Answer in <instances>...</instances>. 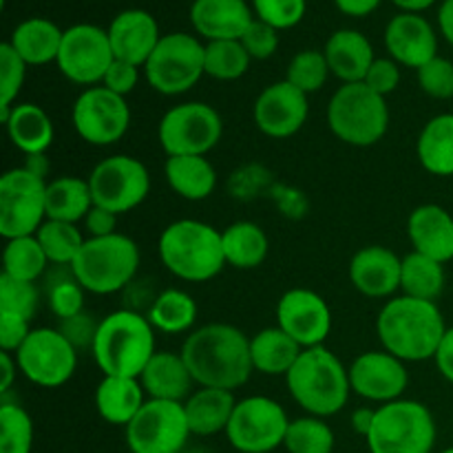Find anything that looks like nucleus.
<instances>
[{"instance_id":"nucleus-9","label":"nucleus","mask_w":453,"mask_h":453,"mask_svg":"<svg viewBox=\"0 0 453 453\" xmlns=\"http://www.w3.org/2000/svg\"><path fill=\"white\" fill-rule=\"evenodd\" d=\"M206 75V44L195 35L177 31L162 35L144 65V78L162 96L188 93Z\"/></svg>"},{"instance_id":"nucleus-18","label":"nucleus","mask_w":453,"mask_h":453,"mask_svg":"<svg viewBox=\"0 0 453 453\" xmlns=\"http://www.w3.org/2000/svg\"><path fill=\"white\" fill-rule=\"evenodd\" d=\"M348 370L352 392L363 401L376 403L379 407L401 401L410 385L405 361L385 349H370V352L358 354Z\"/></svg>"},{"instance_id":"nucleus-49","label":"nucleus","mask_w":453,"mask_h":453,"mask_svg":"<svg viewBox=\"0 0 453 453\" xmlns=\"http://www.w3.org/2000/svg\"><path fill=\"white\" fill-rule=\"evenodd\" d=\"M84 295H87V290L75 281L73 274L60 279V281H56L49 288V310H51L60 321L78 317V314L84 312Z\"/></svg>"},{"instance_id":"nucleus-43","label":"nucleus","mask_w":453,"mask_h":453,"mask_svg":"<svg viewBox=\"0 0 453 453\" xmlns=\"http://www.w3.org/2000/svg\"><path fill=\"white\" fill-rule=\"evenodd\" d=\"M34 420L18 403L0 405V453L34 451Z\"/></svg>"},{"instance_id":"nucleus-36","label":"nucleus","mask_w":453,"mask_h":453,"mask_svg":"<svg viewBox=\"0 0 453 453\" xmlns=\"http://www.w3.org/2000/svg\"><path fill=\"white\" fill-rule=\"evenodd\" d=\"M93 208V195L88 180L62 175L47 181V219L82 224Z\"/></svg>"},{"instance_id":"nucleus-11","label":"nucleus","mask_w":453,"mask_h":453,"mask_svg":"<svg viewBox=\"0 0 453 453\" xmlns=\"http://www.w3.org/2000/svg\"><path fill=\"white\" fill-rule=\"evenodd\" d=\"M93 206L106 208L115 215H127L146 202L150 193V173L144 162L133 155H111L93 166L87 177Z\"/></svg>"},{"instance_id":"nucleus-6","label":"nucleus","mask_w":453,"mask_h":453,"mask_svg":"<svg viewBox=\"0 0 453 453\" xmlns=\"http://www.w3.org/2000/svg\"><path fill=\"white\" fill-rule=\"evenodd\" d=\"M326 119L336 140L354 149H367L388 135V97L372 91L365 82L341 84L327 102Z\"/></svg>"},{"instance_id":"nucleus-62","label":"nucleus","mask_w":453,"mask_h":453,"mask_svg":"<svg viewBox=\"0 0 453 453\" xmlns=\"http://www.w3.org/2000/svg\"><path fill=\"white\" fill-rule=\"evenodd\" d=\"M392 3L396 4V7H401L405 13H420L425 12V9L432 7L436 0H392Z\"/></svg>"},{"instance_id":"nucleus-27","label":"nucleus","mask_w":453,"mask_h":453,"mask_svg":"<svg viewBox=\"0 0 453 453\" xmlns=\"http://www.w3.org/2000/svg\"><path fill=\"white\" fill-rule=\"evenodd\" d=\"M7 135L18 150L29 155L47 153L56 140V127L42 106L34 102L13 104L9 111H0Z\"/></svg>"},{"instance_id":"nucleus-26","label":"nucleus","mask_w":453,"mask_h":453,"mask_svg":"<svg viewBox=\"0 0 453 453\" xmlns=\"http://www.w3.org/2000/svg\"><path fill=\"white\" fill-rule=\"evenodd\" d=\"M146 398L153 401L186 403L195 392V379L181 352L157 349L140 376Z\"/></svg>"},{"instance_id":"nucleus-39","label":"nucleus","mask_w":453,"mask_h":453,"mask_svg":"<svg viewBox=\"0 0 453 453\" xmlns=\"http://www.w3.org/2000/svg\"><path fill=\"white\" fill-rule=\"evenodd\" d=\"M49 259L35 234L7 239L3 250V274L18 281L35 283L44 274Z\"/></svg>"},{"instance_id":"nucleus-40","label":"nucleus","mask_w":453,"mask_h":453,"mask_svg":"<svg viewBox=\"0 0 453 453\" xmlns=\"http://www.w3.org/2000/svg\"><path fill=\"white\" fill-rule=\"evenodd\" d=\"M49 264L56 265H73L75 257L82 250L87 237L82 234L78 224H66V221L47 219L35 233Z\"/></svg>"},{"instance_id":"nucleus-29","label":"nucleus","mask_w":453,"mask_h":453,"mask_svg":"<svg viewBox=\"0 0 453 453\" xmlns=\"http://www.w3.org/2000/svg\"><path fill=\"white\" fill-rule=\"evenodd\" d=\"M146 398L140 379H124V376H102L96 389V410L104 423L113 427H127L140 410Z\"/></svg>"},{"instance_id":"nucleus-33","label":"nucleus","mask_w":453,"mask_h":453,"mask_svg":"<svg viewBox=\"0 0 453 453\" xmlns=\"http://www.w3.org/2000/svg\"><path fill=\"white\" fill-rule=\"evenodd\" d=\"M301 352H303V348L279 326L264 327L255 336H250L252 367L259 374L286 379Z\"/></svg>"},{"instance_id":"nucleus-61","label":"nucleus","mask_w":453,"mask_h":453,"mask_svg":"<svg viewBox=\"0 0 453 453\" xmlns=\"http://www.w3.org/2000/svg\"><path fill=\"white\" fill-rule=\"evenodd\" d=\"M25 168H27V171L34 173V175H38V177H42V180H47V175H49V159H47V153L29 155V157H27Z\"/></svg>"},{"instance_id":"nucleus-25","label":"nucleus","mask_w":453,"mask_h":453,"mask_svg":"<svg viewBox=\"0 0 453 453\" xmlns=\"http://www.w3.org/2000/svg\"><path fill=\"white\" fill-rule=\"evenodd\" d=\"M252 12L246 0H195L190 22L208 42L212 40H242L252 25Z\"/></svg>"},{"instance_id":"nucleus-24","label":"nucleus","mask_w":453,"mask_h":453,"mask_svg":"<svg viewBox=\"0 0 453 453\" xmlns=\"http://www.w3.org/2000/svg\"><path fill=\"white\" fill-rule=\"evenodd\" d=\"M407 237L414 252L441 264L453 261V215L441 203H423L407 217Z\"/></svg>"},{"instance_id":"nucleus-1","label":"nucleus","mask_w":453,"mask_h":453,"mask_svg":"<svg viewBox=\"0 0 453 453\" xmlns=\"http://www.w3.org/2000/svg\"><path fill=\"white\" fill-rule=\"evenodd\" d=\"M181 357L197 388L234 392L250 380V339L230 323H208L186 336Z\"/></svg>"},{"instance_id":"nucleus-12","label":"nucleus","mask_w":453,"mask_h":453,"mask_svg":"<svg viewBox=\"0 0 453 453\" xmlns=\"http://www.w3.org/2000/svg\"><path fill=\"white\" fill-rule=\"evenodd\" d=\"M47 221V180L25 166L0 177V234L4 239L29 237Z\"/></svg>"},{"instance_id":"nucleus-42","label":"nucleus","mask_w":453,"mask_h":453,"mask_svg":"<svg viewBox=\"0 0 453 453\" xmlns=\"http://www.w3.org/2000/svg\"><path fill=\"white\" fill-rule=\"evenodd\" d=\"M334 445V432L326 423V418H319V416H301V418L290 420L286 441H283L288 453H332Z\"/></svg>"},{"instance_id":"nucleus-17","label":"nucleus","mask_w":453,"mask_h":453,"mask_svg":"<svg viewBox=\"0 0 453 453\" xmlns=\"http://www.w3.org/2000/svg\"><path fill=\"white\" fill-rule=\"evenodd\" d=\"M113 60L109 31L97 25H73L65 31L56 65L66 80L88 88L102 84Z\"/></svg>"},{"instance_id":"nucleus-48","label":"nucleus","mask_w":453,"mask_h":453,"mask_svg":"<svg viewBox=\"0 0 453 453\" xmlns=\"http://www.w3.org/2000/svg\"><path fill=\"white\" fill-rule=\"evenodd\" d=\"M416 80L425 96L434 100H451L453 97V62L436 56L427 65L416 71Z\"/></svg>"},{"instance_id":"nucleus-45","label":"nucleus","mask_w":453,"mask_h":453,"mask_svg":"<svg viewBox=\"0 0 453 453\" xmlns=\"http://www.w3.org/2000/svg\"><path fill=\"white\" fill-rule=\"evenodd\" d=\"M40 303V292L35 283L0 274V312L16 314L22 319H34Z\"/></svg>"},{"instance_id":"nucleus-19","label":"nucleus","mask_w":453,"mask_h":453,"mask_svg":"<svg viewBox=\"0 0 453 453\" xmlns=\"http://www.w3.org/2000/svg\"><path fill=\"white\" fill-rule=\"evenodd\" d=\"M277 326L290 334L303 349L326 343L332 332V310L319 292L308 288H292L279 299Z\"/></svg>"},{"instance_id":"nucleus-31","label":"nucleus","mask_w":453,"mask_h":453,"mask_svg":"<svg viewBox=\"0 0 453 453\" xmlns=\"http://www.w3.org/2000/svg\"><path fill=\"white\" fill-rule=\"evenodd\" d=\"M164 177L173 193L188 202H203L217 188V171L206 155H180L168 157Z\"/></svg>"},{"instance_id":"nucleus-60","label":"nucleus","mask_w":453,"mask_h":453,"mask_svg":"<svg viewBox=\"0 0 453 453\" xmlns=\"http://www.w3.org/2000/svg\"><path fill=\"white\" fill-rule=\"evenodd\" d=\"M438 25H441V31L447 42L453 47V0L442 3L441 12H438Z\"/></svg>"},{"instance_id":"nucleus-47","label":"nucleus","mask_w":453,"mask_h":453,"mask_svg":"<svg viewBox=\"0 0 453 453\" xmlns=\"http://www.w3.org/2000/svg\"><path fill=\"white\" fill-rule=\"evenodd\" d=\"M257 18L277 31L292 29L305 16V0H252Z\"/></svg>"},{"instance_id":"nucleus-23","label":"nucleus","mask_w":453,"mask_h":453,"mask_svg":"<svg viewBox=\"0 0 453 453\" xmlns=\"http://www.w3.org/2000/svg\"><path fill=\"white\" fill-rule=\"evenodd\" d=\"M106 31L115 60L131 62L142 69L162 40L157 20L144 9H127L118 13Z\"/></svg>"},{"instance_id":"nucleus-10","label":"nucleus","mask_w":453,"mask_h":453,"mask_svg":"<svg viewBox=\"0 0 453 453\" xmlns=\"http://www.w3.org/2000/svg\"><path fill=\"white\" fill-rule=\"evenodd\" d=\"M224 135V119L206 102H181L162 115L159 144L168 157L208 155Z\"/></svg>"},{"instance_id":"nucleus-55","label":"nucleus","mask_w":453,"mask_h":453,"mask_svg":"<svg viewBox=\"0 0 453 453\" xmlns=\"http://www.w3.org/2000/svg\"><path fill=\"white\" fill-rule=\"evenodd\" d=\"M118 217L115 212L106 211V208L93 206L88 211V215L84 217L82 228L87 233V237H109V234L118 233Z\"/></svg>"},{"instance_id":"nucleus-22","label":"nucleus","mask_w":453,"mask_h":453,"mask_svg":"<svg viewBox=\"0 0 453 453\" xmlns=\"http://www.w3.org/2000/svg\"><path fill=\"white\" fill-rule=\"evenodd\" d=\"M403 257L385 246H365L349 259V283L367 299H389L401 290Z\"/></svg>"},{"instance_id":"nucleus-30","label":"nucleus","mask_w":453,"mask_h":453,"mask_svg":"<svg viewBox=\"0 0 453 453\" xmlns=\"http://www.w3.org/2000/svg\"><path fill=\"white\" fill-rule=\"evenodd\" d=\"M237 398L233 392L215 388H197L184 403L186 418L193 436L208 438L228 429Z\"/></svg>"},{"instance_id":"nucleus-41","label":"nucleus","mask_w":453,"mask_h":453,"mask_svg":"<svg viewBox=\"0 0 453 453\" xmlns=\"http://www.w3.org/2000/svg\"><path fill=\"white\" fill-rule=\"evenodd\" d=\"M250 53L242 40H212L206 44V75L219 82H234L250 69Z\"/></svg>"},{"instance_id":"nucleus-58","label":"nucleus","mask_w":453,"mask_h":453,"mask_svg":"<svg viewBox=\"0 0 453 453\" xmlns=\"http://www.w3.org/2000/svg\"><path fill=\"white\" fill-rule=\"evenodd\" d=\"M374 418H376V407L363 405L352 411V416H349V425H352V429L358 434V436L367 438L372 425H374Z\"/></svg>"},{"instance_id":"nucleus-2","label":"nucleus","mask_w":453,"mask_h":453,"mask_svg":"<svg viewBox=\"0 0 453 453\" xmlns=\"http://www.w3.org/2000/svg\"><path fill=\"white\" fill-rule=\"evenodd\" d=\"M447 332L445 317L434 301L392 296L376 317V334L385 352L405 363L429 361Z\"/></svg>"},{"instance_id":"nucleus-28","label":"nucleus","mask_w":453,"mask_h":453,"mask_svg":"<svg viewBox=\"0 0 453 453\" xmlns=\"http://www.w3.org/2000/svg\"><path fill=\"white\" fill-rule=\"evenodd\" d=\"M323 53H326L330 73L343 84L363 82L372 62L376 60L372 42L357 29L334 31L327 38Z\"/></svg>"},{"instance_id":"nucleus-21","label":"nucleus","mask_w":453,"mask_h":453,"mask_svg":"<svg viewBox=\"0 0 453 453\" xmlns=\"http://www.w3.org/2000/svg\"><path fill=\"white\" fill-rule=\"evenodd\" d=\"M385 49L401 66L418 71L438 56V35L420 13H398L385 29Z\"/></svg>"},{"instance_id":"nucleus-54","label":"nucleus","mask_w":453,"mask_h":453,"mask_svg":"<svg viewBox=\"0 0 453 453\" xmlns=\"http://www.w3.org/2000/svg\"><path fill=\"white\" fill-rule=\"evenodd\" d=\"M62 326L58 330L75 345V348H91L93 339H96V330H97V323H93L88 319L87 312L78 314L73 319H66V321H60Z\"/></svg>"},{"instance_id":"nucleus-44","label":"nucleus","mask_w":453,"mask_h":453,"mask_svg":"<svg viewBox=\"0 0 453 453\" xmlns=\"http://www.w3.org/2000/svg\"><path fill=\"white\" fill-rule=\"evenodd\" d=\"M330 75L326 53L317 51V49H305V51L296 53L286 71L288 82L299 88V91H303L305 96L321 91Z\"/></svg>"},{"instance_id":"nucleus-16","label":"nucleus","mask_w":453,"mask_h":453,"mask_svg":"<svg viewBox=\"0 0 453 453\" xmlns=\"http://www.w3.org/2000/svg\"><path fill=\"white\" fill-rule=\"evenodd\" d=\"M71 122L75 133L91 146L118 144L131 127V109L127 97L106 87H88L75 97Z\"/></svg>"},{"instance_id":"nucleus-59","label":"nucleus","mask_w":453,"mask_h":453,"mask_svg":"<svg viewBox=\"0 0 453 453\" xmlns=\"http://www.w3.org/2000/svg\"><path fill=\"white\" fill-rule=\"evenodd\" d=\"M0 363H3V383H0V392H9L13 385V379H16L18 361L12 352H0Z\"/></svg>"},{"instance_id":"nucleus-35","label":"nucleus","mask_w":453,"mask_h":453,"mask_svg":"<svg viewBox=\"0 0 453 453\" xmlns=\"http://www.w3.org/2000/svg\"><path fill=\"white\" fill-rule=\"evenodd\" d=\"M226 265L237 270H255L268 259L270 239L255 221H234L221 230Z\"/></svg>"},{"instance_id":"nucleus-34","label":"nucleus","mask_w":453,"mask_h":453,"mask_svg":"<svg viewBox=\"0 0 453 453\" xmlns=\"http://www.w3.org/2000/svg\"><path fill=\"white\" fill-rule=\"evenodd\" d=\"M420 166L436 177H453V113L434 115L416 140Z\"/></svg>"},{"instance_id":"nucleus-3","label":"nucleus","mask_w":453,"mask_h":453,"mask_svg":"<svg viewBox=\"0 0 453 453\" xmlns=\"http://www.w3.org/2000/svg\"><path fill=\"white\" fill-rule=\"evenodd\" d=\"M155 352V327L137 310H115L97 321L91 354L102 376L140 379Z\"/></svg>"},{"instance_id":"nucleus-50","label":"nucleus","mask_w":453,"mask_h":453,"mask_svg":"<svg viewBox=\"0 0 453 453\" xmlns=\"http://www.w3.org/2000/svg\"><path fill=\"white\" fill-rule=\"evenodd\" d=\"M242 44L250 53L252 60H268L279 49V31L255 18L246 34L242 35Z\"/></svg>"},{"instance_id":"nucleus-13","label":"nucleus","mask_w":453,"mask_h":453,"mask_svg":"<svg viewBox=\"0 0 453 453\" xmlns=\"http://www.w3.org/2000/svg\"><path fill=\"white\" fill-rule=\"evenodd\" d=\"M13 357L20 374L44 389L62 388L78 370V348L58 327H34Z\"/></svg>"},{"instance_id":"nucleus-15","label":"nucleus","mask_w":453,"mask_h":453,"mask_svg":"<svg viewBox=\"0 0 453 453\" xmlns=\"http://www.w3.org/2000/svg\"><path fill=\"white\" fill-rule=\"evenodd\" d=\"M131 453H181L193 436L184 403L149 401L140 414L124 427Z\"/></svg>"},{"instance_id":"nucleus-38","label":"nucleus","mask_w":453,"mask_h":453,"mask_svg":"<svg viewBox=\"0 0 453 453\" xmlns=\"http://www.w3.org/2000/svg\"><path fill=\"white\" fill-rule=\"evenodd\" d=\"M445 264H441L436 259H429V257L414 250L403 257L401 292L405 296L434 301L436 303L442 292H445Z\"/></svg>"},{"instance_id":"nucleus-53","label":"nucleus","mask_w":453,"mask_h":453,"mask_svg":"<svg viewBox=\"0 0 453 453\" xmlns=\"http://www.w3.org/2000/svg\"><path fill=\"white\" fill-rule=\"evenodd\" d=\"M29 319L16 317V314L0 312V352L16 354L31 334Z\"/></svg>"},{"instance_id":"nucleus-57","label":"nucleus","mask_w":453,"mask_h":453,"mask_svg":"<svg viewBox=\"0 0 453 453\" xmlns=\"http://www.w3.org/2000/svg\"><path fill=\"white\" fill-rule=\"evenodd\" d=\"M334 3L345 16L363 18V16H370L372 12H376L380 0H334Z\"/></svg>"},{"instance_id":"nucleus-46","label":"nucleus","mask_w":453,"mask_h":453,"mask_svg":"<svg viewBox=\"0 0 453 453\" xmlns=\"http://www.w3.org/2000/svg\"><path fill=\"white\" fill-rule=\"evenodd\" d=\"M27 66L29 65L12 44H0V111H9L16 104L27 78Z\"/></svg>"},{"instance_id":"nucleus-32","label":"nucleus","mask_w":453,"mask_h":453,"mask_svg":"<svg viewBox=\"0 0 453 453\" xmlns=\"http://www.w3.org/2000/svg\"><path fill=\"white\" fill-rule=\"evenodd\" d=\"M65 31L47 18H29L13 29L9 44L29 66H44L58 60Z\"/></svg>"},{"instance_id":"nucleus-5","label":"nucleus","mask_w":453,"mask_h":453,"mask_svg":"<svg viewBox=\"0 0 453 453\" xmlns=\"http://www.w3.org/2000/svg\"><path fill=\"white\" fill-rule=\"evenodd\" d=\"M157 252L164 268L181 281H211L226 268L221 233L199 219L168 224L159 234Z\"/></svg>"},{"instance_id":"nucleus-14","label":"nucleus","mask_w":453,"mask_h":453,"mask_svg":"<svg viewBox=\"0 0 453 453\" xmlns=\"http://www.w3.org/2000/svg\"><path fill=\"white\" fill-rule=\"evenodd\" d=\"M290 418L281 403L268 396L237 401L226 438L239 453H273L283 447Z\"/></svg>"},{"instance_id":"nucleus-20","label":"nucleus","mask_w":453,"mask_h":453,"mask_svg":"<svg viewBox=\"0 0 453 453\" xmlns=\"http://www.w3.org/2000/svg\"><path fill=\"white\" fill-rule=\"evenodd\" d=\"M310 102L303 91L292 87L288 80H279L257 96L252 118L257 128L273 140H288L305 127Z\"/></svg>"},{"instance_id":"nucleus-56","label":"nucleus","mask_w":453,"mask_h":453,"mask_svg":"<svg viewBox=\"0 0 453 453\" xmlns=\"http://www.w3.org/2000/svg\"><path fill=\"white\" fill-rule=\"evenodd\" d=\"M434 363H436L442 379L453 385V326L447 327L445 336H442L441 345H438L436 357H434Z\"/></svg>"},{"instance_id":"nucleus-4","label":"nucleus","mask_w":453,"mask_h":453,"mask_svg":"<svg viewBox=\"0 0 453 453\" xmlns=\"http://www.w3.org/2000/svg\"><path fill=\"white\" fill-rule=\"evenodd\" d=\"M292 401L308 416L330 418L345 410L352 394L349 370L334 352L319 345L301 352L286 376Z\"/></svg>"},{"instance_id":"nucleus-51","label":"nucleus","mask_w":453,"mask_h":453,"mask_svg":"<svg viewBox=\"0 0 453 453\" xmlns=\"http://www.w3.org/2000/svg\"><path fill=\"white\" fill-rule=\"evenodd\" d=\"M363 82H365L374 93L388 97L389 93L396 91L398 84H401V65L394 62L392 58H376V60L372 62L370 71H367Z\"/></svg>"},{"instance_id":"nucleus-7","label":"nucleus","mask_w":453,"mask_h":453,"mask_svg":"<svg viewBox=\"0 0 453 453\" xmlns=\"http://www.w3.org/2000/svg\"><path fill=\"white\" fill-rule=\"evenodd\" d=\"M140 259V248L127 234L87 237L71 265V274L88 295H115L135 279Z\"/></svg>"},{"instance_id":"nucleus-37","label":"nucleus","mask_w":453,"mask_h":453,"mask_svg":"<svg viewBox=\"0 0 453 453\" xmlns=\"http://www.w3.org/2000/svg\"><path fill=\"white\" fill-rule=\"evenodd\" d=\"M197 301L188 292L180 288H168L159 292L149 308V321L155 327V332L162 334H184L193 332L195 321H197Z\"/></svg>"},{"instance_id":"nucleus-63","label":"nucleus","mask_w":453,"mask_h":453,"mask_svg":"<svg viewBox=\"0 0 453 453\" xmlns=\"http://www.w3.org/2000/svg\"><path fill=\"white\" fill-rule=\"evenodd\" d=\"M441 453H453V447H447V449H442Z\"/></svg>"},{"instance_id":"nucleus-52","label":"nucleus","mask_w":453,"mask_h":453,"mask_svg":"<svg viewBox=\"0 0 453 453\" xmlns=\"http://www.w3.org/2000/svg\"><path fill=\"white\" fill-rule=\"evenodd\" d=\"M142 66L131 65V62L124 60H113V65L106 71L104 80H102V87H106L109 91L118 93V96L127 97L128 93L135 91V87L140 84Z\"/></svg>"},{"instance_id":"nucleus-8","label":"nucleus","mask_w":453,"mask_h":453,"mask_svg":"<svg viewBox=\"0 0 453 453\" xmlns=\"http://www.w3.org/2000/svg\"><path fill=\"white\" fill-rule=\"evenodd\" d=\"M370 453H432L436 420L427 405L410 398L376 407V418L365 438Z\"/></svg>"}]
</instances>
